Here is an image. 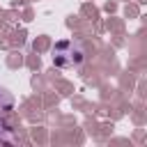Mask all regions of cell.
<instances>
[{
  "mask_svg": "<svg viewBox=\"0 0 147 147\" xmlns=\"http://www.w3.org/2000/svg\"><path fill=\"white\" fill-rule=\"evenodd\" d=\"M85 60V51L78 41H57L53 46V64L60 69H78Z\"/></svg>",
  "mask_w": 147,
  "mask_h": 147,
  "instance_id": "1",
  "label": "cell"
},
{
  "mask_svg": "<svg viewBox=\"0 0 147 147\" xmlns=\"http://www.w3.org/2000/svg\"><path fill=\"white\" fill-rule=\"evenodd\" d=\"M11 108H14V99H11V94L5 92V90H0V119H2L5 115H9Z\"/></svg>",
  "mask_w": 147,
  "mask_h": 147,
  "instance_id": "2",
  "label": "cell"
}]
</instances>
